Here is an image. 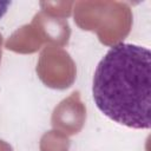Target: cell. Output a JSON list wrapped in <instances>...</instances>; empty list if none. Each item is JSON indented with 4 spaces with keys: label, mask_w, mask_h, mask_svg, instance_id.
Returning <instances> with one entry per match:
<instances>
[{
    "label": "cell",
    "mask_w": 151,
    "mask_h": 151,
    "mask_svg": "<svg viewBox=\"0 0 151 151\" xmlns=\"http://www.w3.org/2000/svg\"><path fill=\"white\" fill-rule=\"evenodd\" d=\"M92 96L98 110L111 120L131 129H150V50L134 44L113 45L97 65Z\"/></svg>",
    "instance_id": "obj_1"
},
{
    "label": "cell",
    "mask_w": 151,
    "mask_h": 151,
    "mask_svg": "<svg viewBox=\"0 0 151 151\" xmlns=\"http://www.w3.org/2000/svg\"><path fill=\"white\" fill-rule=\"evenodd\" d=\"M12 1H8V0H0V18L4 17V14L7 12L8 7L11 6Z\"/></svg>",
    "instance_id": "obj_2"
}]
</instances>
